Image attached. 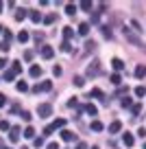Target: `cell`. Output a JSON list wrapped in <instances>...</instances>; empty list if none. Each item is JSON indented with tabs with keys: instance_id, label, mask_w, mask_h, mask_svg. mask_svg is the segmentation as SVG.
Instances as JSON below:
<instances>
[{
	"instance_id": "23",
	"label": "cell",
	"mask_w": 146,
	"mask_h": 149,
	"mask_svg": "<svg viewBox=\"0 0 146 149\" xmlns=\"http://www.w3.org/2000/svg\"><path fill=\"white\" fill-rule=\"evenodd\" d=\"M72 35H74L72 26H65V29H63V37H65V42H68V40H70V37H72Z\"/></svg>"
},
{
	"instance_id": "33",
	"label": "cell",
	"mask_w": 146,
	"mask_h": 149,
	"mask_svg": "<svg viewBox=\"0 0 146 149\" xmlns=\"http://www.w3.org/2000/svg\"><path fill=\"white\" fill-rule=\"evenodd\" d=\"M61 51H63V53H70V51H72V44H70V42H63V44H61Z\"/></svg>"
},
{
	"instance_id": "17",
	"label": "cell",
	"mask_w": 146,
	"mask_h": 149,
	"mask_svg": "<svg viewBox=\"0 0 146 149\" xmlns=\"http://www.w3.org/2000/svg\"><path fill=\"white\" fill-rule=\"evenodd\" d=\"M26 15H28V11H26V9H18V13H15V20H18V22H22Z\"/></svg>"
},
{
	"instance_id": "4",
	"label": "cell",
	"mask_w": 146,
	"mask_h": 149,
	"mask_svg": "<svg viewBox=\"0 0 146 149\" xmlns=\"http://www.w3.org/2000/svg\"><path fill=\"white\" fill-rule=\"evenodd\" d=\"M98 72H101V64H98V61H92V64L87 66V77H96Z\"/></svg>"
},
{
	"instance_id": "52",
	"label": "cell",
	"mask_w": 146,
	"mask_h": 149,
	"mask_svg": "<svg viewBox=\"0 0 146 149\" xmlns=\"http://www.w3.org/2000/svg\"><path fill=\"white\" fill-rule=\"evenodd\" d=\"M144 149H146V143H144Z\"/></svg>"
},
{
	"instance_id": "40",
	"label": "cell",
	"mask_w": 146,
	"mask_h": 149,
	"mask_svg": "<svg viewBox=\"0 0 146 149\" xmlns=\"http://www.w3.org/2000/svg\"><path fill=\"white\" fill-rule=\"evenodd\" d=\"M22 118H24V121L28 123V121H31V118H33V116H31V112H22Z\"/></svg>"
},
{
	"instance_id": "27",
	"label": "cell",
	"mask_w": 146,
	"mask_h": 149,
	"mask_svg": "<svg viewBox=\"0 0 146 149\" xmlns=\"http://www.w3.org/2000/svg\"><path fill=\"white\" fill-rule=\"evenodd\" d=\"M74 86H76V88H83V86H85V79H83V77H74Z\"/></svg>"
},
{
	"instance_id": "3",
	"label": "cell",
	"mask_w": 146,
	"mask_h": 149,
	"mask_svg": "<svg viewBox=\"0 0 146 149\" xmlns=\"http://www.w3.org/2000/svg\"><path fill=\"white\" fill-rule=\"evenodd\" d=\"M50 90H52L50 81H41V84H37L35 88H33V92H50Z\"/></svg>"
},
{
	"instance_id": "8",
	"label": "cell",
	"mask_w": 146,
	"mask_h": 149,
	"mask_svg": "<svg viewBox=\"0 0 146 149\" xmlns=\"http://www.w3.org/2000/svg\"><path fill=\"white\" fill-rule=\"evenodd\" d=\"M120 130H122V123H120V121H114L109 125V134H118Z\"/></svg>"
},
{
	"instance_id": "21",
	"label": "cell",
	"mask_w": 146,
	"mask_h": 149,
	"mask_svg": "<svg viewBox=\"0 0 146 149\" xmlns=\"http://www.w3.org/2000/svg\"><path fill=\"white\" fill-rule=\"evenodd\" d=\"M18 40H20V44L28 42V33H26V31H20V33H18Z\"/></svg>"
},
{
	"instance_id": "20",
	"label": "cell",
	"mask_w": 146,
	"mask_h": 149,
	"mask_svg": "<svg viewBox=\"0 0 146 149\" xmlns=\"http://www.w3.org/2000/svg\"><path fill=\"white\" fill-rule=\"evenodd\" d=\"M90 97H96V99H105V94H103V90H98V88H94L90 92Z\"/></svg>"
},
{
	"instance_id": "47",
	"label": "cell",
	"mask_w": 146,
	"mask_h": 149,
	"mask_svg": "<svg viewBox=\"0 0 146 149\" xmlns=\"http://www.w3.org/2000/svg\"><path fill=\"white\" fill-rule=\"evenodd\" d=\"M7 64H9V61H7V59H5V57H0V70L5 68V66H7Z\"/></svg>"
},
{
	"instance_id": "38",
	"label": "cell",
	"mask_w": 146,
	"mask_h": 149,
	"mask_svg": "<svg viewBox=\"0 0 146 149\" xmlns=\"http://www.w3.org/2000/svg\"><path fill=\"white\" fill-rule=\"evenodd\" d=\"M103 35H105V37H109V40H111V29H109V26H103Z\"/></svg>"
},
{
	"instance_id": "39",
	"label": "cell",
	"mask_w": 146,
	"mask_h": 149,
	"mask_svg": "<svg viewBox=\"0 0 146 149\" xmlns=\"http://www.w3.org/2000/svg\"><path fill=\"white\" fill-rule=\"evenodd\" d=\"M13 77H15V74L11 72V70H7V72H5V81H11V79H13Z\"/></svg>"
},
{
	"instance_id": "7",
	"label": "cell",
	"mask_w": 146,
	"mask_h": 149,
	"mask_svg": "<svg viewBox=\"0 0 146 149\" xmlns=\"http://www.w3.org/2000/svg\"><path fill=\"white\" fill-rule=\"evenodd\" d=\"M52 55H55L52 46H41V57H44V59H52Z\"/></svg>"
},
{
	"instance_id": "5",
	"label": "cell",
	"mask_w": 146,
	"mask_h": 149,
	"mask_svg": "<svg viewBox=\"0 0 146 149\" xmlns=\"http://www.w3.org/2000/svg\"><path fill=\"white\" fill-rule=\"evenodd\" d=\"M20 134H22V130H20L18 125L11 127V130H9V140H11V143H18V140H20Z\"/></svg>"
},
{
	"instance_id": "29",
	"label": "cell",
	"mask_w": 146,
	"mask_h": 149,
	"mask_svg": "<svg viewBox=\"0 0 146 149\" xmlns=\"http://www.w3.org/2000/svg\"><path fill=\"white\" fill-rule=\"evenodd\" d=\"M65 13H68V15H74V13H76V5H68V7H65Z\"/></svg>"
},
{
	"instance_id": "51",
	"label": "cell",
	"mask_w": 146,
	"mask_h": 149,
	"mask_svg": "<svg viewBox=\"0 0 146 149\" xmlns=\"http://www.w3.org/2000/svg\"><path fill=\"white\" fill-rule=\"evenodd\" d=\"M2 29H5V26H2V24H0V33H2Z\"/></svg>"
},
{
	"instance_id": "18",
	"label": "cell",
	"mask_w": 146,
	"mask_h": 149,
	"mask_svg": "<svg viewBox=\"0 0 146 149\" xmlns=\"http://www.w3.org/2000/svg\"><path fill=\"white\" fill-rule=\"evenodd\" d=\"M28 18H31L33 22H39V20H41V13H39V11H28Z\"/></svg>"
},
{
	"instance_id": "6",
	"label": "cell",
	"mask_w": 146,
	"mask_h": 149,
	"mask_svg": "<svg viewBox=\"0 0 146 149\" xmlns=\"http://www.w3.org/2000/svg\"><path fill=\"white\" fill-rule=\"evenodd\" d=\"M61 138H63L65 143H72V140L76 138V134H74V132H70V130H61Z\"/></svg>"
},
{
	"instance_id": "46",
	"label": "cell",
	"mask_w": 146,
	"mask_h": 149,
	"mask_svg": "<svg viewBox=\"0 0 146 149\" xmlns=\"http://www.w3.org/2000/svg\"><path fill=\"white\" fill-rule=\"evenodd\" d=\"M140 112H142V105H133V114H135V116L140 114Z\"/></svg>"
},
{
	"instance_id": "1",
	"label": "cell",
	"mask_w": 146,
	"mask_h": 149,
	"mask_svg": "<svg viewBox=\"0 0 146 149\" xmlns=\"http://www.w3.org/2000/svg\"><path fill=\"white\" fill-rule=\"evenodd\" d=\"M124 37H127V42H131L133 46H142V40L137 37V33L131 31V29H124Z\"/></svg>"
},
{
	"instance_id": "49",
	"label": "cell",
	"mask_w": 146,
	"mask_h": 149,
	"mask_svg": "<svg viewBox=\"0 0 146 149\" xmlns=\"http://www.w3.org/2000/svg\"><path fill=\"white\" fill-rule=\"evenodd\" d=\"M76 149H87V145H85V143H79V145H76Z\"/></svg>"
},
{
	"instance_id": "13",
	"label": "cell",
	"mask_w": 146,
	"mask_h": 149,
	"mask_svg": "<svg viewBox=\"0 0 146 149\" xmlns=\"http://www.w3.org/2000/svg\"><path fill=\"white\" fill-rule=\"evenodd\" d=\"M50 127H52V130H63V127H65V118H57Z\"/></svg>"
},
{
	"instance_id": "31",
	"label": "cell",
	"mask_w": 146,
	"mask_h": 149,
	"mask_svg": "<svg viewBox=\"0 0 146 149\" xmlns=\"http://www.w3.org/2000/svg\"><path fill=\"white\" fill-rule=\"evenodd\" d=\"M131 26H133V31H137V33H142L144 29L140 26V22H135V20H131Z\"/></svg>"
},
{
	"instance_id": "25",
	"label": "cell",
	"mask_w": 146,
	"mask_h": 149,
	"mask_svg": "<svg viewBox=\"0 0 146 149\" xmlns=\"http://www.w3.org/2000/svg\"><path fill=\"white\" fill-rule=\"evenodd\" d=\"M15 88H18V92H26L28 86H26V81H18V86H15Z\"/></svg>"
},
{
	"instance_id": "32",
	"label": "cell",
	"mask_w": 146,
	"mask_h": 149,
	"mask_svg": "<svg viewBox=\"0 0 146 149\" xmlns=\"http://www.w3.org/2000/svg\"><path fill=\"white\" fill-rule=\"evenodd\" d=\"M33 145H35L37 149H39V147H44V138H41V136H39V138H33Z\"/></svg>"
},
{
	"instance_id": "41",
	"label": "cell",
	"mask_w": 146,
	"mask_h": 149,
	"mask_svg": "<svg viewBox=\"0 0 146 149\" xmlns=\"http://www.w3.org/2000/svg\"><path fill=\"white\" fill-rule=\"evenodd\" d=\"M122 107H131V99H129V97L122 99Z\"/></svg>"
},
{
	"instance_id": "2",
	"label": "cell",
	"mask_w": 146,
	"mask_h": 149,
	"mask_svg": "<svg viewBox=\"0 0 146 149\" xmlns=\"http://www.w3.org/2000/svg\"><path fill=\"white\" fill-rule=\"evenodd\" d=\"M37 114H39V118L50 116V114H52V105H50V103H41V105L37 107Z\"/></svg>"
},
{
	"instance_id": "11",
	"label": "cell",
	"mask_w": 146,
	"mask_h": 149,
	"mask_svg": "<svg viewBox=\"0 0 146 149\" xmlns=\"http://www.w3.org/2000/svg\"><path fill=\"white\" fill-rule=\"evenodd\" d=\"M111 66H114V70H116V72H120V70L124 68V61H122V59H118V57H116V59L111 61Z\"/></svg>"
},
{
	"instance_id": "10",
	"label": "cell",
	"mask_w": 146,
	"mask_h": 149,
	"mask_svg": "<svg viewBox=\"0 0 146 149\" xmlns=\"http://www.w3.org/2000/svg\"><path fill=\"white\" fill-rule=\"evenodd\" d=\"M79 33L85 37L87 33H90V22H81V24H79Z\"/></svg>"
},
{
	"instance_id": "50",
	"label": "cell",
	"mask_w": 146,
	"mask_h": 149,
	"mask_svg": "<svg viewBox=\"0 0 146 149\" xmlns=\"http://www.w3.org/2000/svg\"><path fill=\"white\" fill-rule=\"evenodd\" d=\"M0 13H2V2H0Z\"/></svg>"
},
{
	"instance_id": "16",
	"label": "cell",
	"mask_w": 146,
	"mask_h": 149,
	"mask_svg": "<svg viewBox=\"0 0 146 149\" xmlns=\"http://www.w3.org/2000/svg\"><path fill=\"white\" fill-rule=\"evenodd\" d=\"M144 74H146V66H137V68H135V77H137V79H142V77H144Z\"/></svg>"
},
{
	"instance_id": "53",
	"label": "cell",
	"mask_w": 146,
	"mask_h": 149,
	"mask_svg": "<svg viewBox=\"0 0 146 149\" xmlns=\"http://www.w3.org/2000/svg\"><path fill=\"white\" fill-rule=\"evenodd\" d=\"M5 149H11V147H5Z\"/></svg>"
},
{
	"instance_id": "9",
	"label": "cell",
	"mask_w": 146,
	"mask_h": 149,
	"mask_svg": "<svg viewBox=\"0 0 146 149\" xmlns=\"http://www.w3.org/2000/svg\"><path fill=\"white\" fill-rule=\"evenodd\" d=\"M122 143L127 145V147H133V143H135V138H133V134H129V132H127V134L122 136Z\"/></svg>"
},
{
	"instance_id": "44",
	"label": "cell",
	"mask_w": 146,
	"mask_h": 149,
	"mask_svg": "<svg viewBox=\"0 0 146 149\" xmlns=\"http://www.w3.org/2000/svg\"><path fill=\"white\" fill-rule=\"evenodd\" d=\"M24 59L31 61V59H33V53H31V51H26V53H24Z\"/></svg>"
},
{
	"instance_id": "14",
	"label": "cell",
	"mask_w": 146,
	"mask_h": 149,
	"mask_svg": "<svg viewBox=\"0 0 146 149\" xmlns=\"http://www.w3.org/2000/svg\"><path fill=\"white\" fill-rule=\"evenodd\" d=\"M41 72H44V70H41V66H31V77H41Z\"/></svg>"
},
{
	"instance_id": "45",
	"label": "cell",
	"mask_w": 146,
	"mask_h": 149,
	"mask_svg": "<svg viewBox=\"0 0 146 149\" xmlns=\"http://www.w3.org/2000/svg\"><path fill=\"white\" fill-rule=\"evenodd\" d=\"M52 74H55V77H59V74H61V68H59V66H55V68H52Z\"/></svg>"
},
{
	"instance_id": "42",
	"label": "cell",
	"mask_w": 146,
	"mask_h": 149,
	"mask_svg": "<svg viewBox=\"0 0 146 149\" xmlns=\"http://www.w3.org/2000/svg\"><path fill=\"white\" fill-rule=\"evenodd\" d=\"M7 105V97H5V94H0V107H5Z\"/></svg>"
},
{
	"instance_id": "48",
	"label": "cell",
	"mask_w": 146,
	"mask_h": 149,
	"mask_svg": "<svg viewBox=\"0 0 146 149\" xmlns=\"http://www.w3.org/2000/svg\"><path fill=\"white\" fill-rule=\"evenodd\" d=\"M46 149H59V145H57V143H48V147H46Z\"/></svg>"
},
{
	"instance_id": "36",
	"label": "cell",
	"mask_w": 146,
	"mask_h": 149,
	"mask_svg": "<svg viewBox=\"0 0 146 149\" xmlns=\"http://www.w3.org/2000/svg\"><path fill=\"white\" fill-rule=\"evenodd\" d=\"M9 48H11V44H9V42H0V51H2V53H7Z\"/></svg>"
},
{
	"instance_id": "24",
	"label": "cell",
	"mask_w": 146,
	"mask_h": 149,
	"mask_svg": "<svg viewBox=\"0 0 146 149\" xmlns=\"http://www.w3.org/2000/svg\"><path fill=\"white\" fill-rule=\"evenodd\" d=\"M94 48H96V42H94V40H87V42H85V53L94 51Z\"/></svg>"
},
{
	"instance_id": "28",
	"label": "cell",
	"mask_w": 146,
	"mask_h": 149,
	"mask_svg": "<svg viewBox=\"0 0 146 149\" xmlns=\"http://www.w3.org/2000/svg\"><path fill=\"white\" fill-rule=\"evenodd\" d=\"M92 130H94V132H101L103 130V123L101 121H92Z\"/></svg>"
},
{
	"instance_id": "34",
	"label": "cell",
	"mask_w": 146,
	"mask_h": 149,
	"mask_svg": "<svg viewBox=\"0 0 146 149\" xmlns=\"http://www.w3.org/2000/svg\"><path fill=\"white\" fill-rule=\"evenodd\" d=\"M33 40H35L37 44H41V42H44V33H35V35H33Z\"/></svg>"
},
{
	"instance_id": "30",
	"label": "cell",
	"mask_w": 146,
	"mask_h": 149,
	"mask_svg": "<svg viewBox=\"0 0 146 149\" xmlns=\"http://www.w3.org/2000/svg\"><path fill=\"white\" fill-rule=\"evenodd\" d=\"M135 94H137V97H146V88H144V86H137V88H135Z\"/></svg>"
},
{
	"instance_id": "22",
	"label": "cell",
	"mask_w": 146,
	"mask_h": 149,
	"mask_svg": "<svg viewBox=\"0 0 146 149\" xmlns=\"http://www.w3.org/2000/svg\"><path fill=\"white\" fill-rule=\"evenodd\" d=\"M85 112H87V114H90V116H96V114H98V110H96V105H92V103H90V105L85 107Z\"/></svg>"
},
{
	"instance_id": "15",
	"label": "cell",
	"mask_w": 146,
	"mask_h": 149,
	"mask_svg": "<svg viewBox=\"0 0 146 149\" xmlns=\"http://www.w3.org/2000/svg\"><path fill=\"white\" fill-rule=\"evenodd\" d=\"M22 136H24V138H35V130H33V127H31V125H28V127H26V130H24V132H22Z\"/></svg>"
},
{
	"instance_id": "37",
	"label": "cell",
	"mask_w": 146,
	"mask_h": 149,
	"mask_svg": "<svg viewBox=\"0 0 146 149\" xmlns=\"http://www.w3.org/2000/svg\"><path fill=\"white\" fill-rule=\"evenodd\" d=\"M79 7H81V9H92V2H90V0H83Z\"/></svg>"
},
{
	"instance_id": "19",
	"label": "cell",
	"mask_w": 146,
	"mask_h": 149,
	"mask_svg": "<svg viewBox=\"0 0 146 149\" xmlns=\"http://www.w3.org/2000/svg\"><path fill=\"white\" fill-rule=\"evenodd\" d=\"M11 72H13V74L22 72V66H20V61H13V64H11Z\"/></svg>"
},
{
	"instance_id": "26",
	"label": "cell",
	"mask_w": 146,
	"mask_h": 149,
	"mask_svg": "<svg viewBox=\"0 0 146 149\" xmlns=\"http://www.w3.org/2000/svg\"><path fill=\"white\" fill-rule=\"evenodd\" d=\"M41 20H44L46 24H52V22H55V20H57V15H55V13H48V15H46V18H41Z\"/></svg>"
},
{
	"instance_id": "12",
	"label": "cell",
	"mask_w": 146,
	"mask_h": 149,
	"mask_svg": "<svg viewBox=\"0 0 146 149\" xmlns=\"http://www.w3.org/2000/svg\"><path fill=\"white\" fill-rule=\"evenodd\" d=\"M109 81H111L114 86H120V84H122V77H120V72H114V74L109 77Z\"/></svg>"
},
{
	"instance_id": "35",
	"label": "cell",
	"mask_w": 146,
	"mask_h": 149,
	"mask_svg": "<svg viewBox=\"0 0 146 149\" xmlns=\"http://www.w3.org/2000/svg\"><path fill=\"white\" fill-rule=\"evenodd\" d=\"M0 130H2V132H9V130H11V125H9L7 121H0Z\"/></svg>"
},
{
	"instance_id": "43",
	"label": "cell",
	"mask_w": 146,
	"mask_h": 149,
	"mask_svg": "<svg viewBox=\"0 0 146 149\" xmlns=\"http://www.w3.org/2000/svg\"><path fill=\"white\" fill-rule=\"evenodd\" d=\"M52 132H55V130H52V127H50V125H48V127H46V130H44V136H50V134H52Z\"/></svg>"
}]
</instances>
